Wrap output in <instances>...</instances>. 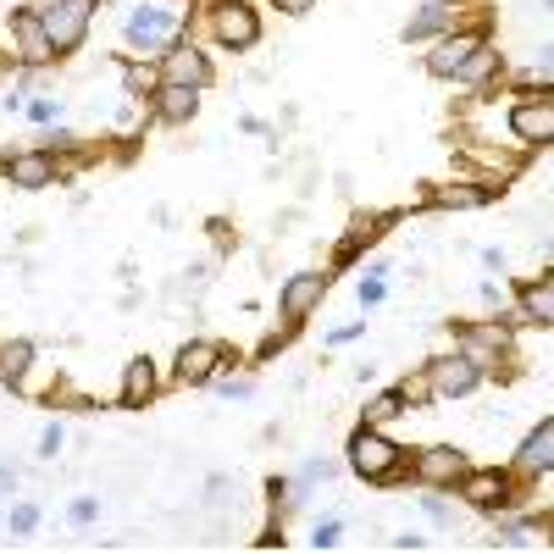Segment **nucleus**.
Instances as JSON below:
<instances>
[{"label": "nucleus", "instance_id": "37", "mask_svg": "<svg viewBox=\"0 0 554 554\" xmlns=\"http://www.w3.org/2000/svg\"><path fill=\"white\" fill-rule=\"evenodd\" d=\"M272 6H277V12H289V17H300V12H311L316 0H272Z\"/></svg>", "mask_w": 554, "mask_h": 554}, {"label": "nucleus", "instance_id": "24", "mask_svg": "<svg viewBox=\"0 0 554 554\" xmlns=\"http://www.w3.org/2000/svg\"><path fill=\"white\" fill-rule=\"evenodd\" d=\"M405 394H399V388H383V394H372L366 399V410H361V427H388L394 422V416H405Z\"/></svg>", "mask_w": 554, "mask_h": 554}, {"label": "nucleus", "instance_id": "38", "mask_svg": "<svg viewBox=\"0 0 554 554\" xmlns=\"http://www.w3.org/2000/svg\"><path fill=\"white\" fill-rule=\"evenodd\" d=\"M482 300H488V305H505V283H494V277H488V283H482Z\"/></svg>", "mask_w": 554, "mask_h": 554}, {"label": "nucleus", "instance_id": "12", "mask_svg": "<svg viewBox=\"0 0 554 554\" xmlns=\"http://www.w3.org/2000/svg\"><path fill=\"white\" fill-rule=\"evenodd\" d=\"M161 84H189V89H205L211 84V61H205L200 45H189V39H178V45L161 56Z\"/></svg>", "mask_w": 554, "mask_h": 554}, {"label": "nucleus", "instance_id": "41", "mask_svg": "<svg viewBox=\"0 0 554 554\" xmlns=\"http://www.w3.org/2000/svg\"><path fill=\"white\" fill-rule=\"evenodd\" d=\"M0 494H12V471H0Z\"/></svg>", "mask_w": 554, "mask_h": 554}, {"label": "nucleus", "instance_id": "22", "mask_svg": "<svg viewBox=\"0 0 554 554\" xmlns=\"http://www.w3.org/2000/svg\"><path fill=\"white\" fill-rule=\"evenodd\" d=\"M150 100H156L161 122H189L194 111H200V89H189V84H161Z\"/></svg>", "mask_w": 554, "mask_h": 554}, {"label": "nucleus", "instance_id": "26", "mask_svg": "<svg viewBox=\"0 0 554 554\" xmlns=\"http://www.w3.org/2000/svg\"><path fill=\"white\" fill-rule=\"evenodd\" d=\"M494 543H499V549H538V538H532L527 521H499Z\"/></svg>", "mask_w": 554, "mask_h": 554}, {"label": "nucleus", "instance_id": "29", "mask_svg": "<svg viewBox=\"0 0 554 554\" xmlns=\"http://www.w3.org/2000/svg\"><path fill=\"white\" fill-rule=\"evenodd\" d=\"M338 538H344V521H316L311 549H338Z\"/></svg>", "mask_w": 554, "mask_h": 554}, {"label": "nucleus", "instance_id": "18", "mask_svg": "<svg viewBox=\"0 0 554 554\" xmlns=\"http://www.w3.org/2000/svg\"><path fill=\"white\" fill-rule=\"evenodd\" d=\"M34 361H39L34 338H6V344H0V383H6V388H23L28 372H34Z\"/></svg>", "mask_w": 554, "mask_h": 554}, {"label": "nucleus", "instance_id": "27", "mask_svg": "<svg viewBox=\"0 0 554 554\" xmlns=\"http://www.w3.org/2000/svg\"><path fill=\"white\" fill-rule=\"evenodd\" d=\"M399 394H405V405H427V399H438V394H433V383H427V372L405 377V383H399Z\"/></svg>", "mask_w": 554, "mask_h": 554}, {"label": "nucleus", "instance_id": "32", "mask_svg": "<svg viewBox=\"0 0 554 554\" xmlns=\"http://www.w3.org/2000/svg\"><path fill=\"white\" fill-rule=\"evenodd\" d=\"M422 510H427V516L438 521V527H449V521H455V510H449V505H444V499H438V494H422Z\"/></svg>", "mask_w": 554, "mask_h": 554}, {"label": "nucleus", "instance_id": "7", "mask_svg": "<svg viewBox=\"0 0 554 554\" xmlns=\"http://www.w3.org/2000/svg\"><path fill=\"white\" fill-rule=\"evenodd\" d=\"M505 128L516 133L521 145H554V95H532L516 100L505 117Z\"/></svg>", "mask_w": 554, "mask_h": 554}, {"label": "nucleus", "instance_id": "16", "mask_svg": "<svg viewBox=\"0 0 554 554\" xmlns=\"http://www.w3.org/2000/svg\"><path fill=\"white\" fill-rule=\"evenodd\" d=\"M554 471V416L527 433V444L516 449V477H549Z\"/></svg>", "mask_w": 554, "mask_h": 554}, {"label": "nucleus", "instance_id": "19", "mask_svg": "<svg viewBox=\"0 0 554 554\" xmlns=\"http://www.w3.org/2000/svg\"><path fill=\"white\" fill-rule=\"evenodd\" d=\"M516 322H532V327H554V283H527L516 289Z\"/></svg>", "mask_w": 554, "mask_h": 554}, {"label": "nucleus", "instance_id": "20", "mask_svg": "<svg viewBox=\"0 0 554 554\" xmlns=\"http://www.w3.org/2000/svg\"><path fill=\"white\" fill-rule=\"evenodd\" d=\"M494 200V183H438L433 189V205L438 211H477V205Z\"/></svg>", "mask_w": 554, "mask_h": 554}, {"label": "nucleus", "instance_id": "1", "mask_svg": "<svg viewBox=\"0 0 554 554\" xmlns=\"http://www.w3.org/2000/svg\"><path fill=\"white\" fill-rule=\"evenodd\" d=\"M399 466H405V449L383 433V427H355L350 438V471L366 482H394Z\"/></svg>", "mask_w": 554, "mask_h": 554}, {"label": "nucleus", "instance_id": "30", "mask_svg": "<svg viewBox=\"0 0 554 554\" xmlns=\"http://www.w3.org/2000/svg\"><path fill=\"white\" fill-rule=\"evenodd\" d=\"M61 444H67V427H61V422H50L45 433H39V455H45V460H56V455H61Z\"/></svg>", "mask_w": 554, "mask_h": 554}, {"label": "nucleus", "instance_id": "21", "mask_svg": "<svg viewBox=\"0 0 554 554\" xmlns=\"http://www.w3.org/2000/svg\"><path fill=\"white\" fill-rule=\"evenodd\" d=\"M499 67H505V61H499V45H488V39H482V45L466 56V67L455 73V84L460 89H482V84H494V78H499Z\"/></svg>", "mask_w": 554, "mask_h": 554}, {"label": "nucleus", "instance_id": "25", "mask_svg": "<svg viewBox=\"0 0 554 554\" xmlns=\"http://www.w3.org/2000/svg\"><path fill=\"white\" fill-rule=\"evenodd\" d=\"M122 89L139 95V100H150L161 89V61H128V67H122Z\"/></svg>", "mask_w": 554, "mask_h": 554}, {"label": "nucleus", "instance_id": "8", "mask_svg": "<svg viewBox=\"0 0 554 554\" xmlns=\"http://www.w3.org/2000/svg\"><path fill=\"white\" fill-rule=\"evenodd\" d=\"M416 477H422V488H455L460 477H466V455H460L455 444H427V449H416Z\"/></svg>", "mask_w": 554, "mask_h": 554}, {"label": "nucleus", "instance_id": "15", "mask_svg": "<svg viewBox=\"0 0 554 554\" xmlns=\"http://www.w3.org/2000/svg\"><path fill=\"white\" fill-rule=\"evenodd\" d=\"M460 23V0H427L422 12L405 23V45H427V39H444L455 34Z\"/></svg>", "mask_w": 554, "mask_h": 554}, {"label": "nucleus", "instance_id": "34", "mask_svg": "<svg viewBox=\"0 0 554 554\" xmlns=\"http://www.w3.org/2000/svg\"><path fill=\"white\" fill-rule=\"evenodd\" d=\"M366 333V322H350V327H333V333H327V344H350V338H361Z\"/></svg>", "mask_w": 554, "mask_h": 554}, {"label": "nucleus", "instance_id": "28", "mask_svg": "<svg viewBox=\"0 0 554 554\" xmlns=\"http://www.w3.org/2000/svg\"><path fill=\"white\" fill-rule=\"evenodd\" d=\"M6 527H12L17 538H28V532L39 527V505H12V521H6Z\"/></svg>", "mask_w": 554, "mask_h": 554}, {"label": "nucleus", "instance_id": "42", "mask_svg": "<svg viewBox=\"0 0 554 554\" xmlns=\"http://www.w3.org/2000/svg\"><path fill=\"white\" fill-rule=\"evenodd\" d=\"M549 283H554V277H549Z\"/></svg>", "mask_w": 554, "mask_h": 554}, {"label": "nucleus", "instance_id": "31", "mask_svg": "<svg viewBox=\"0 0 554 554\" xmlns=\"http://www.w3.org/2000/svg\"><path fill=\"white\" fill-rule=\"evenodd\" d=\"M67 516H73V527H89V521H95L100 516V505H95V499H73V510H67Z\"/></svg>", "mask_w": 554, "mask_h": 554}, {"label": "nucleus", "instance_id": "2", "mask_svg": "<svg viewBox=\"0 0 554 554\" xmlns=\"http://www.w3.org/2000/svg\"><path fill=\"white\" fill-rule=\"evenodd\" d=\"M39 17H45V34H50V45H56V56H73V50L89 39L95 0H45Z\"/></svg>", "mask_w": 554, "mask_h": 554}, {"label": "nucleus", "instance_id": "36", "mask_svg": "<svg viewBox=\"0 0 554 554\" xmlns=\"http://www.w3.org/2000/svg\"><path fill=\"white\" fill-rule=\"evenodd\" d=\"M28 117H34V122H50V117H56V100H28Z\"/></svg>", "mask_w": 554, "mask_h": 554}, {"label": "nucleus", "instance_id": "11", "mask_svg": "<svg viewBox=\"0 0 554 554\" xmlns=\"http://www.w3.org/2000/svg\"><path fill=\"white\" fill-rule=\"evenodd\" d=\"M510 482H516V471H466V477L455 482V494L466 499V505H477V510H499V505H510Z\"/></svg>", "mask_w": 554, "mask_h": 554}, {"label": "nucleus", "instance_id": "40", "mask_svg": "<svg viewBox=\"0 0 554 554\" xmlns=\"http://www.w3.org/2000/svg\"><path fill=\"white\" fill-rule=\"evenodd\" d=\"M538 73H554V45L538 50Z\"/></svg>", "mask_w": 554, "mask_h": 554}, {"label": "nucleus", "instance_id": "3", "mask_svg": "<svg viewBox=\"0 0 554 554\" xmlns=\"http://www.w3.org/2000/svg\"><path fill=\"white\" fill-rule=\"evenodd\" d=\"M122 39H128L133 56H167V50L178 45V12H167V6H139V12L128 17V28H122Z\"/></svg>", "mask_w": 554, "mask_h": 554}, {"label": "nucleus", "instance_id": "14", "mask_svg": "<svg viewBox=\"0 0 554 554\" xmlns=\"http://www.w3.org/2000/svg\"><path fill=\"white\" fill-rule=\"evenodd\" d=\"M482 45V34L477 28H455V34H444V39H433V50H427V73L433 78H455L460 67H466V56Z\"/></svg>", "mask_w": 554, "mask_h": 554}, {"label": "nucleus", "instance_id": "5", "mask_svg": "<svg viewBox=\"0 0 554 554\" xmlns=\"http://www.w3.org/2000/svg\"><path fill=\"white\" fill-rule=\"evenodd\" d=\"M427 383H433V394H438V399H466L471 388L482 383V366L455 344L449 355H433V361H427Z\"/></svg>", "mask_w": 554, "mask_h": 554}, {"label": "nucleus", "instance_id": "10", "mask_svg": "<svg viewBox=\"0 0 554 554\" xmlns=\"http://www.w3.org/2000/svg\"><path fill=\"white\" fill-rule=\"evenodd\" d=\"M222 361H228V350H222L217 338H189L178 350V383H189V388H200V383H211V377L222 372Z\"/></svg>", "mask_w": 554, "mask_h": 554}, {"label": "nucleus", "instance_id": "35", "mask_svg": "<svg viewBox=\"0 0 554 554\" xmlns=\"http://www.w3.org/2000/svg\"><path fill=\"white\" fill-rule=\"evenodd\" d=\"M250 394H255V383H250V377H233V383L222 388V399H250Z\"/></svg>", "mask_w": 554, "mask_h": 554}, {"label": "nucleus", "instance_id": "33", "mask_svg": "<svg viewBox=\"0 0 554 554\" xmlns=\"http://www.w3.org/2000/svg\"><path fill=\"white\" fill-rule=\"evenodd\" d=\"M383 277H361V305H383Z\"/></svg>", "mask_w": 554, "mask_h": 554}, {"label": "nucleus", "instance_id": "13", "mask_svg": "<svg viewBox=\"0 0 554 554\" xmlns=\"http://www.w3.org/2000/svg\"><path fill=\"white\" fill-rule=\"evenodd\" d=\"M322 300H327V272H294L283 283V294H277V311L289 316V322H305Z\"/></svg>", "mask_w": 554, "mask_h": 554}, {"label": "nucleus", "instance_id": "6", "mask_svg": "<svg viewBox=\"0 0 554 554\" xmlns=\"http://www.w3.org/2000/svg\"><path fill=\"white\" fill-rule=\"evenodd\" d=\"M12 56L23 61V67H45V61H56V45H50V34H45L39 6L12 12Z\"/></svg>", "mask_w": 554, "mask_h": 554}, {"label": "nucleus", "instance_id": "4", "mask_svg": "<svg viewBox=\"0 0 554 554\" xmlns=\"http://www.w3.org/2000/svg\"><path fill=\"white\" fill-rule=\"evenodd\" d=\"M211 34L228 50H255L261 45V17H255L250 0H217L211 6Z\"/></svg>", "mask_w": 554, "mask_h": 554}, {"label": "nucleus", "instance_id": "17", "mask_svg": "<svg viewBox=\"0 0 554 554\" xmlns=\"http://www.w3.org/2000/svg\"><path fill=\"white\" fill-rule=\"evenodd\" d=\"M0 167H6V178H12L17 189H45V183H56V156H50V150H23V156H6Z\"/></svg>", "mask_w": 554, "mask_h": 554}, {"label": "nucleus", "instance_id": "39", "mask_svg": "<svg viewBox=\"0 0 554 554\" xmlns=\"http://www.w3.org/2000/svg\"><path fill=\"white\" fill-rule=\"evenodd\" d=\"M482 266H488V272H505V250H482Z\"/></svg>", "mask_w": 554, "mask_h": 554}, {"label": "nucleus", "instance_id": "9", "mask_svg": "<svg viewBox=\"0 0 554 554\" xmlns=\"http://www.w3.org/2000/svg\"><path fill=\"white\" fill-rule=\"evenodd\" d=\"M455 344L471 355L477 366H488V361H499V355H510L516 344H510V327L499 322H466V327H455Z\"/></svg>", "mask_w": 554, "mask_h": 554}, {"label": "nucleus", "instance_id": "23", "mask_svg": "<svg viewBox=\"0 0 554 554\" xmlns=\"http://www.w3.org/2000/svg\"><path fill=\"white\" fill-rule=\"evenodd\" d=\"M150 394H156V366H150V355H133L128 366H122V405H150Z\"/></svg>", "mask_w": 554, "mask_h": 554}]
</instances>
